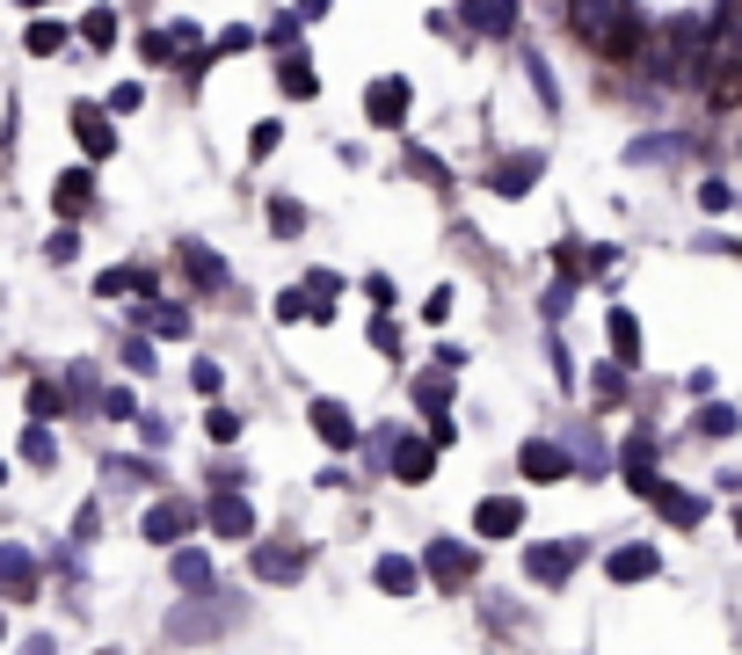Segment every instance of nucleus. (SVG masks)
<instances>
[{"label":"nucleus","mask_w":742,"mask_h":655,"mask_svg":"<svg viewBox=\"0 0 742 655\" xmlns=\"http://www.w3.org/2000/svg\"><path fill=\"white\" fill-rule=\"evenodd\" d=\"M634 488H640L648 502H662V518H677V524H699V518H707V502L684 496V488H670V481H656V474H640Z\"/></svg>","instance_id":"obj_1"},{"label":"nucleus","mask_w":742,"mask_h":655,"mask_svg":"<svg viewBox=\"0 0 742 655\" xmlns=\"http://www.w3.org/2000/svg\"><path fill=\"white\" fill-rule=\"evenodd\" d=\"M656 569H662L656 547H619V553H612V575H619V583H648Z\"/></svg>","instance_id":"obj_2"},{"label":"nucleus","mask_w":742,"mask_h":655,"mask_svg":"<svg viewBox=\"0 0 742 655\" xmlns=\"http://www.w3.org/2000/svg\"><path fill=\"white\" fill-rule=\"evenodd\" d=\"M313 423H321V437H328V445H357V423H349L343 401H313Z\"/></svg>","instance_id":"obj_3"},{"label":"nucleus","mask_w":742,"mask_h":655,"mask_svg":"<svg viewBox=\"0 0 742 655\" xmlns=\"http://www.w3.org/2000/svg\"><path fill=\"white\" fill-rule=\"evenodd\" d=\"M575 553H583V547H539V553H524V569H532L539 583H561V575H568V561H575Z\"/></svg>","instance_id":"obj_4"},{"label":"nucleus","mask_w":742,"mask_h":655,"mask_svg":"<svg viewBox=\"0 0 742 655\" xmlns=\"http://www.w3.org/2000/svg\"><path fill=\"white\" fill-rule=\"evenodd\" d=\"M699 430H707V437H735V430H742L735 401H713V408H699Z\"/></svg>","instance_id":"obj_5"},{"label":"nucleus","mask_w":742,"mask_h":655,"mask_svg":"<svg viewBox=\"0 0 742 655\" xmlns=\"http://www.w3.org/2000/svg\"><path fill=\"white\" fill-rule=\"evenodd\" d=\"M379 590H394V597H408V590H415V561H400V553H386V561H379Z\"/></svg>","instance_id":"obj_6"},{"label":"nucleus","mask_w":742,"mask_h":655,"mask_svg":"<svg viewBox=\"0 0 742 655\" xmlns=\"http://www.w3.org/2000/svg\"><path fill=\"white\" fill-rule=\"evenodd\" d=\"M524 474H539V481H561V474H568V459H561L553 445H532V451H524Z\"/></svg>","instance_id":"obj_7"},{"label":"nucleus","mask_w":742,"mask_h":655,"mask_svg":"<svg viewBox=\"0 0 742 655\" xmlns=\"http://www.w3.org/2000/svg\"><path fill=\"white\" fill-rule=\"evenodd\" d=\"M518 524H524V510H518V502H481V532H518Z\"/></svg>","instance_id":"obj_8"},{"label":"nucleus","mask_w":742,"mask_h":655,"mask_svg":"<svg viewBox=\"0 0 742 655\" xmlns=\"http://www.w3.org/2000/svg\"><path fill=\"white\" fill-rule=\"evenodd\" d=\"M182 524H190V510H168V502H160L154 518H146V539H160V547H175V532H182Z\"/></svg>","instance_id":"obj_9"},{"label":"nucleus","mask_w":742,"mask_h":655,"mask_svg":"<svg viewBox=\"0 0 742 655\" xmlns=\"http://www.w3.org/2000/svg\"><path fill=\"white\" fill-rule=\"evenodd\" d=\"M400 481H422V474H430V445H400Z\"/></svg>","instance_id":"obj_10"},{"label":"nucleus","mask_w":742,"mask_h":655,"mask_svg":"<svg viewBox=\"0 0 742 655\" xmlns=\"http://www.w3.org/2000/svg\"><path fill=\"white\" fill-rule=\"evenodd\" d=\"M473 22H481V30H510V0H473Z\"/></svg>","instance_id":"obj_11"},{"label":"nucleus","mask_w":742,"mask_h":655,"mask_svg":"<svg viewBox=\"0 0 742 655\" xmlns=\"http://www.w3.org/2000/svg\"><path fill=\"white\" fill-rule=\"evenodd\" d=\"M612 343H619V357L634 364V350H640V328H634V313H612Z\"/></svg>","instance_id":"obj_12"},{"label":"nucleus","mask_w":742,"mask_h":655,"mask_svg":"<svg viewBox=\"0 0 742 655\" xmlns=\"http://www.w3.org/2000/svg\"><path fill=\"white\" fill-rule=\"evenodd\" d=\"M211 524H219V532H233V539H248V510H241V502H219V510H211Z\"/></svg>","instance_id":"obj_13"},{"label":"nucleus","mask_w":742,"mask_h":655,"mask_svg":"<svg viewBox=\"0 0 742 655\" xmlns=\"http://www.w3.org/2000/svg\"><path fill=\"white\" fill-rule=\"evenodd\" d=\"M59 205H66V211L87 205V175H66V183H59Z\"/></svg>","instance_id":"obj_14"},{"label":"nucleus","mask_w":742,"mask_h":655,"mask_svg":"<svg viewBox=\"0 0 742 655\" xmlns=\"http://www.w3.org/2000/svg\"><path fill=\"white\" fill-rule=\"evenodd\" d=\"M699 205H707V211H728V205H735V190H728V183H699Z\"/></svg>","instance_id":"obj_15"},{"label":"nucleus","mask_w":742,"mask_h":655,"mask_svg":"<svg viewBox=\"0 0 742 655\" xmlns=\"http://www.w3.org/2000/svg\"><path fill=\"white\" fill-rule=\"evenodd\" d=\"M211 437H219V445H226V437H241V415H233V408H211Z\"/></svg>","instance_id":"obj_16"},{"label":"nucleus","mask_w":742,"mask_h":655,"mask_svg":"<svg viewBox=\"0 0 742 655\" xmlns=\"http://www.w3.org/2000/svg\"><path fill=\"white\" fill-rule=\"evenodd\" d=\"M262 575H299V553H262Z\"/></svg>","instance_id":"obj_17"}]
</instances>
